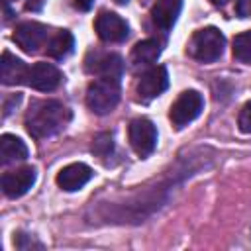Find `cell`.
I'll return each mask as SVG.
<instances>
[{
    "label": "cell",
    "instance_id": "23",
    "mask_svg": "<svg viewBox=\"0 0 251 251\" xmlns=\"http://www.w3.org/2000/svg\"><path fill=\"white\" fill-rule=\"evenodd\" d=\"M43 4H45V0H27V2H25V10L37 12V10L43 8Z\"/></svg>",
    "mask_w": 251,
    "mask_h": 251
},
{
    "label": "cell",
    "instance_id": "24",
    "mask_svg": "<svg viewBox=\"0 0 251 251\" xmlns=\"http://www.w3.org/2000/svg\"><path fill=\"white\" fill-rule=\"evenodd\" d=\"M92 2H94V0H75V6H76L78 10H90Z\"/></svg>",
    "mask_w": 251,
    "mask_h": 251
},
{
    "label": "cell",
    "instance_id": "11",
    "mask_svg": "<svg viewBox=\"0 0 251 251\" xmlns=\"http://www.w3.org/2000/svg\"><path fill=\"white\" fill-rule=\"evenodd\" d=\"M63 80V73L45 61L35 63L33 67H29V76H27V84L39 92H51L55 90Z\"/></svg>",
    "mask_w": 251,
    "mask_h": 251
},
{
    "label": "cell",
    "instance_id": "17",
    "mask_svg": "<svg viewBox=\"0 0 251 251\" xmlns=\"http://www.w3.org/2000/svg\"><path fill=\"white\" fill-rule=\"evenodd\" d=\"M161 55V43L157 39H143L131 51V61L135 65H151Z\"/></svg>",
    "mask_w": 251,
    "mask_h": 251
},
{
    "label": "cell",
    "instance_id": "3",
    "mask_svg": "<svg viewBox=\"0 0 251 251\" xmlns=\"http://www.w3.org/2000/svg\"><path fill=\"white\" fill-rule=\"evenodd\" d=\"M226 47V37L218 27H202L198 31H194L188 51L194 59L202 61V63H212L216 59L222 57Z\"/></svg>",
    "mask_w": 251,
    "mask_h": 251
},
{
    "label": "cell",
    "instance_id": "2",
    "mask_svg": "<svg viewBox=\"0 0 251 251\" xmlns=\"http://www.w3.org/2000/svg\"><path fill=\"white\" fill-rule=\"evenodd\" d=\"M120 102V80L116 78H96L86 88V106L98 114L104 116L116 108Z\"/></svg>",
    "mask_w": 251,
    "mask_h": 251
},
{
    "label": "cell",
    "instance_id": "4",
    "mask_svg": "<svg viewBox=\"0 0 251 251\" xmlns=\"http://www.w3.org/2000/svg\"><path fill=\"white\" fill-rule=\"evenodd\" d=\"M202 108H204L202 94L196 92V90H184V92L178 94V98L171 106L169 118H171V122L176 129H182L184 126H188L192 120H196L200 116Z\"/></svg>",
    "mask_w": 251,
    "mask_h": 251
},
{
    "label": "cell",
    "instance_id": "25",
    "mask_svg": "<svg viewBox=\"0 0 251 251\" xmlns=\"http://www.w3.org/2000/svg\"><path fill=\"white\" fill-rule=\"evenodd\" d=\"M229 0H212V4H216V6H224V4H227Z\"/></svg>",
    "mask_w": 251,
    "mask_h": 251
},
{
    "label": "cell",
    "instance_id": "20",
    "mask_svg": "<svg viewBox=\"0 0 251 251\" xmlns=\"http://www.w3.org/2000/svg\"><path fill=\"white\" fill-rule=\"evenodd\" d=\"M237 124H239V129L243 133H249L251 131V102H247L241 112H239V118H237Z\"/></svg>",
    "mask_w": 251,
    "mask_h": 251
},
{
    "label": "cell",
    "instance_id": "19",
    "mask_svg": "<svg viewBox=\"0 0 251 251\" xmlns=\"http://www.w3.org/2000/svg\"><path fill=\"white\" fill-rule=\"evenodd\" d=\"M114 149V141H112V133H98L92 139V153L100 159L108 157Z\"/></svg>",
    "mask_w": 251,
    "mask_h": 251
},
{
    "label": "cell",
    "instance_id": "18",
    "mask_svg": "<svg viewBox=\"0 0 251 251\" xmlns=\"http://www.w3.org/2000/svg\"><path fill=\"white\" fill-rule=\"evenodd\" d=\"M233 57L241 63H251V31H243L233 37Z\"/></svg>",
    "mask_w": 251,
    "mask_h": 251
},
{
    "label": "cell",
    "instance_id": "10",
    "mask_svg": "<svg viewBox=\"0 0 251 251\" xmlns=\"http://www.w3.org/2000/svg\"><path fill=\"white\" fill-rule=\"evenodd\" d=\"M35 178L37 173L33 167H20L16 171H8L2 176V190L10 198H20L35 184Z\"/></svg>",
    "mask_w": 251,
    "mask_h": 251
},
{
    "label": "cell",
    "instance_id": "6",
    "mask_svg": "<svg viewBox=\"0 0 251 251\" xmlns=\"http://www.w3.org/2000/svg\"><path fill=\"white\" fill-rule=\"evenodd\" d=\"M127 135H129V143H131L133 151L139 157L151 155L157 147V129H155L153 122L147 118L133 120L127 127Z\"/></svg>",
    "mask_w": 251,
    "mask_h": 251
},
{
    "label": "cell",
    "instance_id": "22",
    "mask_svg": "<svg viewBox=\"0 0 251 251\" xmlns=\"http://www.w3.org/2000/svg\"><path fill=\"white\" fill-rule=\"evenodd\" d=\"M235 12L239 18H251V0H237Z\"/></svg>",
    "mask_w": 251,
    "mask_h": 251
},
{
    "label": "cell",
    "instance_id": "8",
    "mask_svg": "<svg viewBox=\"0 0 251 251\" xmlns=\"http://www.w3.org/2000/svg\"><path fill=\"white\" fill-rule=\"evenodd\" d=\"M169 86V75H167V69L157 65V67H151L147 73L141 75V78L137 80V98L143 100V102H149L153 98H157L159 94H163Z\"/></svg>",
    "mask_w": 251,
    "mask_h": 251
},
{
    "label": "cell",
    "instance_id": "26",
    "mask_svg": "<svg viewBox=\"0 0 251 251\" xmlns=\"http://www.w3.org/2000/svg\"><path fill=\"white\" fill-rule=\"evenodd\" d=\"M116 2H118V4H127L129 0H116Z\"/></svg>",
    "mask_w": 251,
    "mask_h": 251
},
{
    "label": "cell",
    "instance_id": "15",
    "mask_svg": "<svg viewBox=\"0 0 251 251\" xmlns=\"http://www.w3.org/2000/svg\"><path fill=\"white\" fill-rule=\"evenodd\" d=\"M0 161L2 165H10V163H16V161H24L27 157V147L25 143L12 135V133H4L0 137Z\"/></svg>",
    "mask_w": 251,
    "mask_h": 251
},
{
    "label": "cell",
    "instance_id": "13",
    "mask_svg": "<svg viewBox=\"0 0 251 251\" xmlns=\"http://www.w3.org/2000/svg\"><path fill=\"white\" fill-rule=\"evenodd\" d=\"M0 69H2V82L4 84H22L27 82L29 76V67H25V63L22 59H18L16 55H12L10 51L2 53V61H0Z\"/></svg>",
    "mask_w": 251,
    "mask_h": 251
},
{
    "label": "cell",
    "instance_id": "7",
    "mask_svg": "<svg viewBox=\"0 0 251 251\" xmlns=\"http://www.w3.org/2000/svg\"><path fill=\"white\" fill-rule=\"evenodd\" d=\"M84 69L90 75H96L98 78H116L120 80L122 73H124V61L118 53H88L86 61H84Z\"/></svg>",
    "mask_w": 251,
    "mask_h": 251
},
{
    "label": "cell",
    "instance_id": "12",
    "mask_svg": "<svg viewBox=\"0 0 251 251\" xmlns=\"http://www.w3.org/2000/svg\"><path fill=\"white\" fill-rule=\"evenodd\" d=\"M90 178H92V169L88 165L71 163L59 171L57 184H59V188H63L67 192H75V190H80Z\"/></svg>",
    "mask_w": 251,
    "mask_h": 251
},
{
    "label": "cell",
    "instance_id": "9",
    "mask_svg": "<svg viewBox=\"0 0 251 251\" xmlns=\"http://www.w3.org/2000/svg\"><path fill=\"white\" fill-rule=\"evenodd\" d=\"M96 33L102 41H108V43H120L127 37L129 33V27L126 24L124 18H120L118 14L114 12H100L98 18H96Z\"/></svg>",
    "mask_w": 251,
    "mask_h": 251
},
{
    "label": "cell",
    "instance_id": "21",
    "mask_svg": "<svg viewBox=\"0 0 251 251\" xmlns=\"http://www.w3.org/2000/svg\"><path fill=\"white\" fill-rule=\"evenodd\" d=\"M16 247H18V249H22V251H25V249H31V247L41 249L43 245H41L39 241H35L33 237H31V239H27V235H25V233H18V237H16Z\"/></svg>",
    "mask_w": 251,
    "mask_h": 251
},
{
    "label": "cell",
    "instance_id": "16",
    "mask_svg": "<svg viewBox=\"0 0 251 251\" xmlns=\"http://www.w3.org/2000/svg\"><path fill=\"white\" fill-rule=\"evenodd\" d=\"M73 47H75L73 33L67 29H59L57 33L51 35V39L47 43V55L53 59H65L67 55H71Z\"/></svg>",
    "mask_w": 251,
    "mask_h": 251
},
{
    "label": "cell",
    "instance_id": "1",
    "mask_svg": "<svg viewBox=\"0 0 251 251\" xmlns=\"http://www.w3.org/2000/svg\"><path fill=\"white\" fill-rule=\"evenodd\" d=\"M71 122V110L59 100H37L25 114V129L31 137L43 139L61 131Z\"/></svg>",
    "mask_w": 251,
    "mask_h": 251
},
{
    "label": "cell",
    "instance_id": "5",
    "mask_svg": "<svg viewBox=\"0 0 251 251\" xmlns=\"http://www.w3.org/2000/svg\"><path fill=\"white\" fill-rule=\"evenodd\" d=\"M49 39H51L49 27L39 22H22L14 29V41L25 53H37L41 47H47Z\"/></svg>",
    "mask_w": 251,
    "mask_h": 251
},
{
    "label": "cell",
    "instance_id": "14",
    "mask_svg": "<svg viewBox=\"0 0 251 251\" xmlns=\"http://www.w3.org/2000/svg\"><path fill=\"white\" fill-rule=\"evenodd\" d=\"M180 8H182L180 0H157L155 6L151 8V20L159 29L169 31L180 14Z\"/></svg>",
    "mask_w": 251,
    "mask_h": 251
},
{
    "label": "cell",
    "instance_id": "27",
    "mask_svg": "<svg viewBox=\"0 0 251 251\" xmlns=\"http://www.w3.org/2000/svg\"><path fill=\"white\" fill-rule=\"evenodd\" d=\"M8 2H12V0H4V4H8Z\"/></svg>",
    "mask_w": 251,
    "mask_h": 251
}]
</instances>
